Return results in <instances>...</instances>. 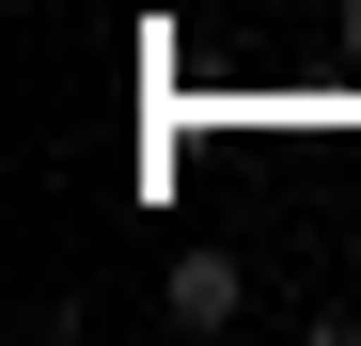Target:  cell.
Segmentation results:
<instances>
[{"instance_id":"6da1fadb","label":"cell","mask_w":361,"mask_h":346,"mask_svg":"<svg viewBox=\"0 0 361 346\" xmlns=\"http://www.w3.org/2000/svg\"><path fill=\"white\" fill-rule=\"evenodd\" d=\"M157 315H173V330H235V315H252V268H235L220 237H189V252L157 268Z\"/></svg>"}]
</instances>
